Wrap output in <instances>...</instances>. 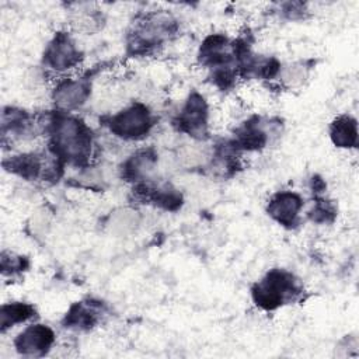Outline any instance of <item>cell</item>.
<instances>
[{"label": "cell", "mask_w": 359, "mask_h": 359, "mask_svg": "<svg viewBox=\"0 0 359 359\" xmlns=\"http://www.w3.org/2000/svg\"><path fill=\"white\" fill-rule=\"evenodd\" d=\"M49 150L63 164L87 168L94 153V137L90 126L79 116L55 111L45 123Z\"/></svg>", "instance_id": "cell-1"}, {"label": "cell", "mask_w": 359, "mask_h": 359, "mask_svg": "<svg viewBox=\"0 0 359 359\" xmlns=\"http://www.w3.org/2000/svg\"><path fill=\"white\" fill-rule=\"evenodd\" d=\"M178 31L177 20L165 11H151L139 17L126 36L128 50L133 56L157 52Z\"/></svg>", "instance_id": "cell-2"}, {"label": "cell", "mask_w": 359, "mask_h": 359, "mask_svg": "<svg viewBox=\"0 0 359 359\" xmlns=\"http://www.w3.org/2000/svg\"><path fill=\"white\" fill-rule=\"evenodd\" d=\"M302 293V287L294 275L286 269H271L251 287V297L257 307L273 311L287 303L294 302Z\"/></svg>", "instance_id": "cell-3"}, {"label": "cell", "mask_w": 359, "mask_h": 359, "mask_svg": "<svg viewBox=\"0 0 359 359\" xmlns=\"http://www.w3.org/2000/svg\"><path fill=\"white\" fill-rule=\"evenodd\" d=\"M154 123L151 109L144 102L135 101L112 114L105 125L115 137L125 142H139L150 135Z\"/></svg>", "instance_id": "cell-4"}, {"label": "cell", "mask_w": 359, "mask_h": 359, "mask_svg": "<svg viewBox=\"0 0 359 359\" xmlns=\"http://www.w3.org/2000/svg\"><path fill=\"white\" fill-rule=\"evenodd\" d=\"M83 60V52L74 38L66 31H57L46 43L42 55L45 69L56 73L66 74Z\"/></svg>", "instance_id": "cell-5"}, {"label": "cell", "mask_w": 359, "mask_h": 359, "mask_svg": "<svg viewBox=\"0 0 359 359\" xmlns=\"http://www.w3.org/2000/svg\"><path fill=\"white\" fill-rule=\"evenodd\" d=\"M172 125L178 132L202 140L209 129V105L205 97L196 91L191 93L175 116Z\"/></svg>", "instance_id": "cell-6"}, {"label": "cell", "mask_w": 359, "mask_h": 359, "mask_svg": "<svg viewBox=\"0 0 359 359\" xmlns=\"http://www.w3.org/2000/svg\"><path fill=\"white\" fill-rule=\"evenodd\" d=\"M91 80L81 76H65L57 79L52 88V102L59 112L73 114L83 108L91 97Z\"/></svg>", "instance_id": "cell-7"}, {"label": "cell", "mask_w": 359, "mask_h": 359, "mask_svg": "<svg viewBox=\"0 0 359 359\" xmlns=\"http://www.w3.org/2000/svg\"><path fill=\"white\" fill-rule=\"evenodd\" d=\"M56 344V332L46 324L34 323L22 328L13 339L14 349L25 358H41Z\"/></svg>", "instance_id": "cell-8"}, {"label": "cell", "mask_w": 359, "mask_h": 359, "mask_svg": "<svg viewBox=\"0 0 359 359\" xmlns=\"http://www.w3.org/2000/svg\"><path fill=\"white\" fill-rule=\"evenodd\" d=\"M41 130L39 122L25 109L4 107L1 111V137L3 143L27 142L34 139Z\"/></svg>", "instance_id": "cell-9"}, {"label": "cell", "mask_w": 359, "mask_h": 359, "mask_svg": "<svg viewBox=\"0 0 359 359\" xmlns=\"http://www.w3.org/2000/svg\"><path fill=\"white\" fill-rule=\"evenodd\" d=\"M303 198L293 191H279L271 196L266 205L268 216L278 224L293 229L303 209Z\"/></svg>", "instance_id": "cell-10"}, {"label": "cell", "mask_w": 359, "mask_h": 359, "mask_svg": "<svg viewBox=\"0 0 359 359\" xmlns=\"http://www.w3.org/2000/svg\"><path fill=\"white\" fill-rule=\"evenodd\" d=\"M139 198L160 209L175 212L182 206V194L168 182H153V180L136 184L133 189Z\"/></svg>", "instance_id": "cell-11"}, {"label": "cell", "mask_w": 359, "mask_h": 359, "mask_svg": "<svg viewBox=\"0 0 359 359\" xmlns=\"http://www.w3.org/2000/svg\"><path fill=\"white\" fill-rule=\"evenodd\" d=\"M265 122L259 116H251L243 122L234 132V137L230 140L233 147L240 151H259L266 147L271 132L264 125Z\"/></svg>", "instance_id": "cell-12"}, {"label": "cell", "mask_w": 359, "mask_h": 359, "mask_svg": "<svg viewBox=\"0 0 359 359\" xmlns=\"http://www.w3.org/2000/svg\"><path fill=\"white\" fill-rule=\"evenodd\" d=\"M157 167V153L151 147H144L130 154L121 164V177L133 184H140L153 180L151 175Z\"/></svg>", "instance_id": "cell-13"}, {"label": "cell", "mask_w": 359, "mask_h": 359, "mask_svg": "<svg viewBox=\"0 0 359 359\" xmlns=\"http://www.w3.org/2000/svg\"><path fill=\"white\" fill-rule=\"evenodd\" d=\"M102 316V307L100 303L77 302L66 313L63 318V327L76 331H88L98 324Z\"/></svg>", "instance_id": "cell-14"}, {"label": "cell", "mask_w": 359, "mask_h": 359, "mask_svg": "<svg viewBox=\"0 0 359 359\" xmlns=\"http://www.w3.org/2000/svg\"><path fill=\"white\" fill-rule=\"evenodd\" d=\"M330 139L338 149H355L358 146V121L348 114L337 116L330 125Z\"/></svg>", "instance_id": "cell-15"}, {"label": "cell", "mask_w": 359, "mask_h": 359, "mask_svg": "<svg viewBox=\"0 0 359 359\" xmlns=\"http://www.w3.org/2000/svg\"><path fill=\"white\" fill-rule=\"evenodd\" d=\"M35 317V307L27 302H8L0 309V330L6 332L7 330L25 324Z\"/></svg>", "instance_id": "cell-16"}, {"label": "cell", "mask_w": 359, "mask_h": 359, "mask_svg": "<svg viewBox=\"0 0 359 359\" xmlns=\"http://www.w3.org/2000/svg\"><path fill=\"white\" fill-rule=\"evenodd\" d=\"M76 8L72 10V25L74 29L86 32V34H93L98 31L102 27L104 17L102 13L95 8L93 4L88 3H79L74 4Z\"/></svg>", "instance_id": "cell-17"}, {"label": "cell", "mask_w": 359, "mask_h": 359, "mask_svg": "<svg viewBox=\"0 0 359 359\" xmlns=\"http://www.w3.org/2000/svg\"><path fill=\"white\" fill-rule=\"evenodd\" d=\"M309 76V67L303 63H293L285 66L279 72V80L289 88L300 86Z\"/></svg>", "instance_id": "cell-18"}, {"label": "cell", "mask_w": 359, "mask_h": 359, "mask_svg": "<svg viewBox=\"0 0 359 359\" xmlns=\"http://www.w3.org/2000/svg\"><path fill=\"white\" fill-rule=\"evenodd\" d=\"M335 208L330 201H325L324 198H318L313 208L309 210V217L316 223H331L335 217Z\"/></svg>", "instance_id": "cell-19"}, {"label": "cell", "mask_w": 359, "mask_h": 359, "mask_svg": "<svg viewBox=\"0 0 359 359\" xmlns=\"http://www.w3.org/2000/svg\"><path fill=\"white\" fill-rule=\"evenodd\" d=\"M28 266V261L22 255H15L13 252H1V273L3 276H14Z\"/></svg>", "instance_id": "cell-20"}, {"label": "cell", "mask_w": 359, "mask_h": 359, "mask_svg": "<svg viewBox=\"0 0 359 359\" xmlns=\"http://www.w3.org/2000/svg\"><path fill=\"white\" fill-rule=\"evenodd\" d=\"M136 224H137L136 215L129 210L116 212L115 215H112L111 222H109L111 229L118 234H126V233L132 231Z\"/></svg>", "instance_id": "cell-21"}]
</instances>
